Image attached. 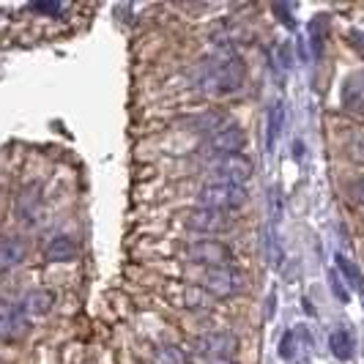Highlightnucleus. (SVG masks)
<instances>
[{"label": "nucleus", "instance_id": "nucleus-7", "mask_svg": "<svg viewBox=\"0 0 364 364\" xmlns=\"http://www.w3.org/2000/svg\"><path fill=\"white\" fill-rule=\"evenodd\" d=\"M238 340L230 331H211L195 340V350L205 356L208 362H233Z\"/></svg>", "mask_w": 364, "mask_h": 364}, {"label": "nucleus", "instance_id": "nucleus-16", "mask_svg": "<svg viewBox=\"0 0 364 364\" xmlns=\"http://www.w3.org/2000/svg\"><path fill=\"white\" fill-rule=\"evenodd\" d=\"M55 304V296L50 291H31L25 296V301H22V307L28 315H47V312L53 310Z\"/></svg>", "mask_w": 364, "mask_h": 364}, {"label": "nucleus", "instance_id": "nucleus-20", "mask_svg": "<svg viewBox=\"0 0 364 364\" xmlns=\"http://www.w3.org/2000/svg\"><path fill=\"white\" fill-rule=\"evenodd\" d=\"M154 364H186V359H183L181 348L162 346L156 348V353H154Z\"/></svg>", "mask_w": 364, "mask_h": 364}, {"label": "nucleus", "instance_id": "nucleus-26", "mask_svg": "<svg viewBox=\"0 0 364 364\" xmlns=\"http://www.w3.org/2000/svg\"><path fill=\"white\" fill-rule=\"evenodd\" d=\"M208 364H233V362H208Z\"/></svg>", "mask_w": 364, "mask_h": 364}, {"label": "nucleus", "instance_id": "nucleus-3", "mask_svg": "<svg viewBox=\"0 0 364 364\" xmlns=\"http://www.w3.org/2000/svg\"><path fill=\"white\" fill-rule=\"evenodd\" d=\"M250 198L247 186H233V183H208L203 186L200 195H198V203L200 208H214V211H228L233 214L238 211Z\"/></svg>", "mask_w": 364, "mask_h": 364}, {"label": "nucleus", "instance_id": "nucleus-25", "mask_svg": "<svg viewBox=\"0 0 364 364\" xmlns=\"http://www.w3.org/2000/svg\"><path fill=\"white\" fill-rule=\"evenodd\" d=\"M33 9L41 11V14H58V11H60V6H58V3H36Z\"/></svg>", "mask_w": 364, "mask_h": 364}, {"label": "nucleus", "instance_id": "nucleus-24", "mask_svg": "<svg viewBox=\"0 0 364 364\" xmlns=\"http://www.w3.org/2000/svg\"><path fill=\"white\" fill-rule=\"evenodd\" d=\"M328 279H331V285H334V293H337V299H343V301H346V299H348V291L343 288V285H340V274L331 272V277H328Z\"/></svg>", "mask_w": 364, "mask_h": 364}, {"label": "nucleus", "instance_id": "nucleus-11", "mask_svg": "<svg viewBox=\"0 0 364 364\" xmlns=\"http://www.w3.org/2000/svg\"><path fill=\"white\" fill-rule=\"evenodd\" d=\"M340 105L353 115H364V69L346 77L343 91H340Z\"/></svg>", "mask_w": 364, "mask_h": 364}, {"label": "nucleus", "instance_id": "nucleus-12", "mask_svg": "<svg viewBox=\"0 0 364 364\" xmlns=\"http://www.w3.org/2000/svg\"><path fill=\"white\" fill-rule=\"evenodd\" d=\"M77 241L69 236H58L53 238L50 244H47V250H44V257L50 260V263H69V260H74L77 257Z\"/></svg>", "mask_w": 364, "mask_h": 364}, {"label": "nucleus", "instance_id": "nucleus-21", "mask_svg": "<svg viewBox=\"0 0 364 364\" xmlns=\"http://www.w3.org/2000/svg\"><path fill=\"white\" fill-rule=\"evenodd\" d=\"M274 69L277 72H288L291 69V55H288V44H279L274 50Z\"/></svg>", "mask_w": 364, "mask_h": 364}, {"label": "nucleus", "instance_id": "nucleus-15", "mask_svg": "<svg viewBox=\"0 0 364 364\" xmlns=\"http://www.w3.org/2000/svg\"><path fill=\"white\" fill-rule=\"evenodd\" d=\"M22 257H25V244L19 238H6L3 247H0V266H3V272H11L14 266H19Z\"/></svg>", "mask_w": 364, "mask_h": 364}, {"label": "nucleus", "instance_id": "nucleus-9", "mask_svg": "<svg viewBox=\"0 0 364 364\" xmlns=\"http://www.w3.org/2000/svg\"><path fill=\"white\" fill-rule=\"evenodd\" d=\"M0 334L6 343H14L19 337L28 334V312L22 304H11L3 301V312H0Z\"/></svg>", "mask_w": 364, "mask_h": 364}, {"label": "nucleus", "instance_id": "nucleus-10", "mask_svg": "<svg viewBox=\"0 0 364 364\" xmlns=\"http://www.w3.org/2000/svg\"><path fill=\"white\" fill-rule=\"evenodd\" d=\"M310 346H312L310 331L304 326H296L291 331H285V337L279 340V356L288 364H299L301 356L310 353Z\"/></svg>", "mask_w": 364, "mask_h": 364}, {"label": "nucleus", "instance_id": "nucleus-19", "mask_svg": "<svg viewBox=\"0 0 364 364\" xmlns=\"http://www.w3.org/2000/svg\"><path fill=\"white\" fill-rule=\"evenodd\" d=\"M346 154L353 164H364V129H353L346 140Z\"/></svg>", "mask_w": 364, "mask_h": 364}, {"label": "nucleus", "instance_id": "nucleus-14", "mask_svg": "<svg viewBox=\"0 0 364 364\" xmlns=\"http://www.w3.org/2000/svg\"><path fill=\"white\" fill-rule=\"evenodd\" d=\"M282 127H285V105L282 102H274L272 109H269V124H266V148L274 151L279 134H282Z\"/></svg>", "mask_w": 364, "mask_h": 364}, {"label": "nucleus", "instance_id": "nucleus-13", "mask_svg": "<svg viewBox=\"0 0 364 364\" xmlns=\"http://www.w3.org/2000/svg\"><path fill=\"white\" fill-rule=\"evenodd\" d=\"M328 348H331V353H334L340 362L353 359V350H356L353 334H350L348 328H334V331L328 334Z\"/></svg>", "mask_w": 364, "mask_h": 364}, {"label": "nucleus", "instance_id": "nucleus-23", "mask_svg": "<svg viewBox=\"0 0 364 364\" xmlns=\"http://www.w3.org/2000/svg\"><path fill=\"white\" fill-rule=\"evenodd\" d=\"M348 41H350V47L364 58V31H348Z\"/></svg>", "mask_w": 364, "mask_h": 364}, {"label": "nucleus", "instance_id": "nucleus-6", "mask_svg": "<svg viewBox=\"0 0 364 364\" xmlns=\"http://www.w3.org/2000/svg\"><path fill=\"white\" fill-rule=\"evenodd\" d=\"M200 288L208 291L211 296L228 299L244 291V277L233 269V266H219V269H203L200 274Z\"/></svg>", "mask_w": 364, "mask_h": 364}, {"label": "nucleus", "instance_id": "nucleus-1", "mask_svg": "<svg viewBox=\"0 0 364 364\" xmlns=\"http://www.w3.org/2000/svg\"><path fill=\"white\" fill-rule=\"evenodd\" d=\"M192 82L205 96H233L244 85V60L233 50H219L192 69Z\"/></svg>", "mask_w": 364, "mask_h": 364}, {"label": "nucleus", "instance_id": "nucleus-4", "mask_svg": "<svg viewBox=\"0 0 364 364\" xmlns=\"http://www.w3.org/2000/svg\"><path fill=\"white\" fill-rule=\"evenodd\" d=\"M183 225L192 233L203 236H225L236 228V217L228 211H214V208H195L189 214H183Z\"/></svg>", "mask_w": 364, "mask_h": 364}, {"label": "nucleus", "instance_id": "nucleus-5", "mask_svg": "<svg viewBox=\"0 0 364 364\" xmlns=\"http://www.w3.org/2000/svg\"><path fill=\"white\" fill-rule=\"evenodd\" d=\"M183 257L189 263H198L203 269H219V266H233V252L222 241H189L183 247Z\"/></svg>", "mask_w": 364, "mask_h": 364}, {"label": "nucleus", "instance_id": "nucleus-2", "mask_svg": "<svg viewBox=\"0 0 364 364\" xmlns=\"http://www.w3.org/2000/svg\"><path fill=\"white\" fill-rule=\"evenodd\" d=\"M205 178L211 183H233V186H244L252 178V162L236 154V156H219V159H208L205 164Z\"/></svg>", "mask_w": 364, "mask_h": 364}, {"label": "nucleus", "instance_id": "nucleus-18", "mask_svg": "<svg viewBox=\"0 0 364 364\" xmlns=\"http://www.w3.org/2000/svg\"><path fill=\"white\" fill-rule=\"evenodd\" d=\"M334 263H337V272L343 274V279H346L353 291H364V277L353 260H348L346 255H337L334 257Z\"/></svg>", "mask_w": 364, "mask_h": 364}, {"label": "nucleus", "instance_id": "nucleus-17", "mask_svg": "<svg viewBox=\"0 0 364 364\" xmlns=\"http://www.w3.org/2000/svg\"><path fill=\"white\" fill-rule=\"evenodd\" d=\"M307 36H310L312 44V58L321 60L323 58V47H326V19L323 17H315L307 28Z\"/></svg>", "mask_w": 364, "mask_h": 364}, {"label": "nucleus", "instance_id": "nucleus-8", "mask_svg": "<svg viewBox=\"0 0 364 364\" xmlns=\"http://www.w3.org/2000/svg\"><path fill=\"white\" fill-rule=\"evenodd\" d=\"M244 146H247L244 129L236 127V124H228V127H222L217 134H211V137L205 140V154H208V159L236 156V154L244 151Z\"/></svg>", "mask_w": 364, "mask_h": 364}, {"label": "nucleus", "instance_id": "nucleus-22", "mask_svg": "<svg viewBox=\"0 0 364 364\" xmlns=\"http://www.w3.org/2000/svg\"><path fill=\"white\" fill-rule=\"evenodd\" d=\"M348 198L356 203V205H364V176L348 186Z\"/></svg>", "mask_w": 364, "mask_h": 364}]
</instances>
